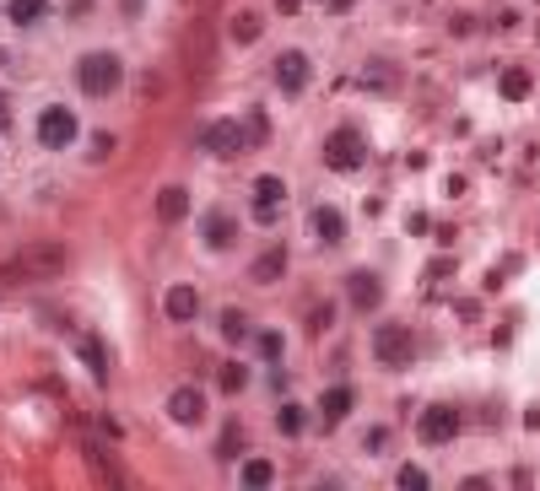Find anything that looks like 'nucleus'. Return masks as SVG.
<instances>
[{"mask_svg":"<svg viewBox=\"0 0 540 491\" xmlns=\"http://www.w3.org/2000/svg\"><path fill=\"white\" fill-rule=\"evenodd\" d=\"M352 405H357V395H352L346 384H335V389H325V400H319V416L335 427V422H346V416H352Z\"/></svg>","mask_w":540,"mask_h":491,"instance_id":"obj_18","label":"nucleus"},{"mask_svg":"<svg viewBox=\"0 0 540 491\" xmlns=\"http://www.w3.org/2000/svg\"><path fill=\"white\" fill-rule=\"evenodd\" d=\"M243 454V427L233 422V427H222V438H216V459H238Z\"/></svg>","mask_w":540,"mask_h":491,"instance_id":"obj_22","label":"nucleus"},{"mask_svg":"<svg viewBox=\"0 0 540 491\" xmlns=\"http://www.w3.org/2000/svg\"><path fill=\"white\" fill-rule=\"evenodd\" d=\"M168 416H173L178 427H200V416H206V395H200V389H189V384H184V389H173V395H168Z\"/></svg>","mask_w":540,"mask_h":491,"instance_id":"obj_12","label":"nucleus"},{"mask_svg":"<svg viewBox=\"0 0 540 491\" xmlns=\"http://www.w3.org/2000/svg\"><path fill=\"white\" fill-rule=\"evenodd\" d=\"M368 162V135L357 130V124H335L330 135H325V168H335V173H357Z\"/></svg>","mask_w":540,"mask_h":491,"instance_id":"obj_2","label":"nucleus"},{"mask_svg":"<svg viewBox=\"0 0 540 491\" xmlns=\"http://www.w3.org/2000/svg\"><path fill=\"white\" fill-rule=\"evenodd\" d=\"M276 5H281V11H287V16H292V11H297V5H303V0H276Z\"/></svg>","mask_w":540,"mask_h":491,"instance_id":"obj_31","label":"nucleus"},{"mask_svg":"<svg viewBox=\"0 0 540 491\" xmlns=\"http://www.w3.org/2000/svg\"><path fill=\"white\" fill-rule=\"evenodd\" d=\"M184 216H189V189L168 184V189L157 195V222H162V227H178Z\"/></svg>","mask_w":540,"mask_h":491,"instance_id":"obj_16","label":"nucleus"},{"mask_svg":"<svg viewBox=\"0 0 540 491\" xmlns=\"http://www.w3.org/2000/svg\"><path fill=\"white\" fill-rule=\"evenodd\" d=\"M233 38H238V43H254V38H260V16H254V11L233 16Z\"/></svg>","mask_w":540,"mask_h":491,"instance_id":"obj_25","label":"nucleus"},{"mask_svg":"<svg viewBox=\"0 0 540 491\" xmlns=\"http://www.w3.org/2000/svg\"><path fill=\"white\" fill-rule=\"evenodd\" d=\"M200 238L222 254V249H233L238 243V222H233V211H206L200 216Z\"/></svg>","mask_w":540,"mask_h":491,"instance_id":"obj_11","label":"nucleus"},{"mask_svg":"<svg viewBox=\"0 0 540 491\" xmlns=\"http://www.w3.org/2000/svg\"><path fill=\"white\" fill-rule=\"evenodd\" d=\"M276 427H281V438H303V432H308L303 405H281V411H276Z\"/></svg>","mask_w":540,"mask_h":491,"instance_id":"obj_20","label":"nucleus"},{"mask_svg":"<svg viewBox=\"0 0 540 491\" xmlns=\"http://www.w3.org/2000/svg\"><path fill=\"white\" fill-rule=\"evenodd\" d=\"M222 341H233V346H238V341H249V319H243L238 308H227V314H222Z\"/></svg>","mask_w":540,"mask_h":491,"instance_id":"obj_23","label":"nucleus"},{"mask_svg":"<svg viewBox=\"0 0 540 491\" xmlns=\"http://www.w3.org/2000/svg\"><path fill=\"white\" fill-rule=\"evenodd\" d=\"M119 81H124V65H119V54H108V49H92V54H81V59H76V86H81L87 97H108Z\"/></svg>","mask_w":540,"mask_h":491,"instance_id":"obj_1","label":"nucleus"},{"mask_svg":"<svg viewBox=\"0 0 540 491\" xmlns=\"http://www.w3.org/2000/svg\"><path fill=\"white\" fill-rule=\"evenodd\" d=\"M59 270H65V249H54V243L22 249V254L5 265V276H27V281H49V276H59Z\"/></svg>","mask_w":540,"mask_h":491,"instance_id":"obj_4","label":"nucleus"},{"mask_svg":"<svg viewBox=\"0 0 540 491\" xmlns=\"http://www.w3.org/2000/svg\"><path fill=\"white\" fill-rule=\"evenodd\" d=\"M243 141H249V130L233 124V119H211V124L200 130V151H211V157H238Z\"/></svg>","mask_w":540,"mask_h":491,"instance_id":"obj_6","label":"nucleus"},{"mask_svg":"<svg viewBox=\"0 0 540 491\" xmlns=\"http://www.w3.org/2000/svg\"><path fill=\"white\" fill-rule=\"evenodd\" d=\"M530 86H535V81H530V70H519V65H514V70H503V97H514V103H519V97H530Z\"/></svg>","mask_w":540,"mask_h":491,"instance_id":"obj_21","label":"nucleus"},{"mask_svg":"<svg viewBox=\"0 0 540 491\" xmlns=\"http://www.w3.org/2000/svg\"><path fill=\"white\" fill-rule=\"evenodd\" d=\"M400 486H406V491H427L433 481H427V470H422V465H406V470H400Z\"/></svg>","mask_w":540,"mask_h":491,"instance_id":"obj_27","label":"nucleus"},{"mask_svg":"<svg viewBox=\"0 0 540 491\" xmlns=\"http://www.w3.org/2000/svg\"><path fill=\"white\" fill-rule=\"evenodd\" d=\"M308 76H314V70H308V54L287 49V54L276 59V86H281V92H292V97H297V92H308Z\"/></svg>","mask_w":540,"mask_h":491,"instance_id":"obj_9","label":"nucleus"},{"mask_svg":"<svg viewBox=\"0 0 540 491\" xmlns=\"http://www.w3.org/2000/svg\"><path fill=\"white\" fill-rule=\"evenodd\" d=\"M357 0H325V11H352Z\"/></svg>","mask_w":540,"mask_h":491,"instance_id":"obj_30","label":"nucleus"},{"mask_svg":"<svg viewBox=\"0 0 540 491\" xmlns=\"http://www.w3.org/2000/svg\"><path fill=\"white\" fill-rule=\"evenodd\" d=\"M76 357L87 362V373H92L97 384L108 378V346H103V341H97L92 330H81V335H76Z\"/></svg>","mask_w":540,"mask_h":491,"instance_id":"obj_15","label":"nucleus"},{"mask_svg":"<svg viewBox=\"0 0 540 491\" xmlns=\"http://www.w3.org/2000/svg\"><path fill=\"white\" fill-rule=\"evenodd\" d=\"M346 297H352L357 314H373V308L384 303V281H379L373 270H352V276H346Z\"/></svg>","mask_w":540,"mask_h":491,"instance_id":"obj_8","label":"nucleus"},{"mask_svg":"<svg viewBox=\"0 0 540 491\" xmlns=\"http://www.w3.org/2000/svg\"><path fill=\"white\" fill-rule=\"evenodd\" d=\"M460 427H465V416H460L454 405H427V411H422V422H416L422 443H454V438H460Z\"/></svg>","mask_w":540,"mask_h":491,"instance_id":"obj_7","label":"nucleus"},{"mask_svg":"<svg viewBox=\"0 0 540 491\" xmlns=\"http://www.w3.org/2000/svg\"><path fill=\"white\" fill-rule=\"evenodd\" d=\"M5 22L11 27H38V22H49V0H5Z\"/></svg>","mask_w":540,"mask_h":491,"instance_id":"obj_19","label":"nucleus"},{"mask_svg":"<svg viewBox=\"0 0 540 491\" xmlns=\"http://www.w3.org/2000/svg\"><path fill=\"white\" fill-rule=\"evenodd\" d=\"M76 108H65V103H49L43 114H38V146H49V151H59V146H76Z\"/></svg>","mask_w":540,"mask_h":491,"instance_id":"obj_5","label":"nucleus"},{"mask_svg":"<svg viewBox=\"0 0 540 491\" xmlns=\"http://www.w3.org/2000/svg\"><path fill=\"white\" fill-rule=\"evenodd\" d=\"M281 346H287V335H281V330H260V335H254V351H260L265 362H276V357H281Z\"/></svg>","mask_w":540,"mask_h":491,"instance_id":"obj_24","label":"nucleus"},{"mask_svg":"<svg viewBox=\"0 0 540 491\" xmlns=\"http://www.w3.org/2000/svg\"><path fill=\"white\" fill-rule=\"evenodd\" d=\"M373 357H379V368H411V362H416V335H411V324H379Z\"/></svg>","mask_w":540,"mask_h":491,"instance_id":"obj_3","label":"nucleus"},{"mask_svg":"<svg viewBox=\"0 0 540 491\" xmlns=\"http://www.w3.org/2000/svg\"><path fill=\"white\" fill-rule=\"evenodd\" d=\"M162 314H168L173 324H189V319L200 314V292H195V286H184V281H178V286H168V292H162Z\"/></svg>","mask_w":540,"mask_h":491,"instance_id":"obj_13","label":"nucleus"},{"mask_svg":"<svg viewBox=\"0 0 540 491\" xmlns=\"http://www.w3.org/2000/svg\"><path fill=\"white\" fill-rule=\"evenodd\" d=\"M281 276H287V249H281V243H270V249H265V254L249 265V281H260V286H276Z\"/></svg>","mask_w":540,"mask_h":491,"instance_id":"obj_14","label":"nucleus"},{"mask_svg":"<svg viewBox=\"0 0 540 491\" xmlns=\"http://www.w3.org/2000/svg\"><path fill=\"white\" fill-rule=\"evenodd\" d=\"M222 389H227V395H238V389H243V368H238V362H227V368H222Z\"/></svg>","mask_w":540,"mask_h":491,"instance_id":"obj_28","label":"nucleus"},{"mask_svg":"<svg viewBox=\"0 0 540 491\" xmlns=\"http://www.w3.org/2000/svg\"><path fill=\"white\" fill-rule=\"evenodd\" d=\"M249 195H254V216H260V222H270V216L281 211V200H287V184H281L276 173H260Z\"/></svg>","mask_w":540,"mask_h":491,"instance_id":"obj_10","label":"nucleus"},{"mask_svg":"<svg viewBox=\"0 0 540 491\" xmlns=\"http://www.w3.org/2000/svg\"><path fill=\"white\" fill-rule=\"evenodd\" d=\"M5 119H11V108H5V92H0V124H5Z\"/></svg>","mask_w":540,"mask_h":491,"instance_id":"obj_32","label":"nucleus"},{"mask_svg":"<svg viewBox=\"0 0 540 491\" xmlns=\"http://www.w3.org/2000/svg\"><path fill=\"white\" fill-rule=\"evenodd\" d=\"M308 227H314V238H319V243H341V238H346V216H341L335 205H314Z\"/></svg>","mask_w":540,"mask_h":491,"instance_id":"obj_17","label":"nucleus"},{"mask_svg":"<svg viewBox=\"0 0 540 491\" xmlns=\"http://www.w3.org/2000/svg\"><path fill=\"white\" fill-rule=\"evenodd\" d=\"M308 330H314V335L330 330V308H314V314H308Z\"/></svg>","mask_w":540,"mask_h":491,"instance_id":"obj_29","label":"nucleus"},{"mask_svg":"<svg viewBox=\"0 0 540 491\" xmlns=\"http://www.w3.org/2000/svg\"><path fill=\"white\" fill-rule=\"evenodd\" d=\"M270 481H276V470H270L265 459H249V465H243V486H270Z\"/></svg>","mask_w":540,"mask_h":491,"instance_id":"obj_26","label":"nucleus"}]
</instances>
